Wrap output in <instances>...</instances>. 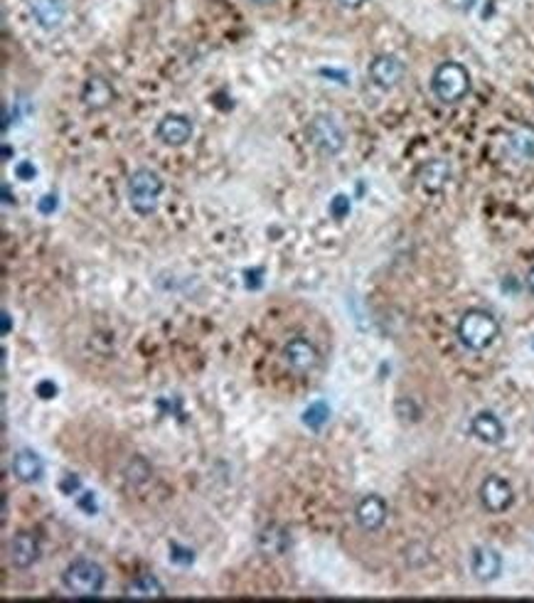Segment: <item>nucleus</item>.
<instances>
[{"label":"nucleus","mask_w":534,"mask_h":603,"mask_svg":"<svg viewBox=\"0 0 534 603\" xmlns=\"http://www.w3.org/2000/svg\"><path fill=\"white\" fill-rule=\"evenodd\" d=\"M455 335L465 350L482 352L500 338V323L498 318L485 308H468L458 321Z\"/></svg>","instance_id":"f257e3e1"},{"label":"nucleus","mask_w":534,"mask_h":603,"mask_svg":"<svg viewBox=\"0 0 534 603\" xmlns=\"http://www.w3.org/2000/svg\"><path fill=\"white\" fill-rule=\"evenodd\" d=\"M166 190V183L163 177L150 170V168H138L129 176V183H126V197H129V205L131 210L140 217H148L153 212L158 210L160 205V195Z\"/></svg>","instance_id":"f03ea898"},{"label":"nucleus","mask_w":534,"mask_h":603,"mask_svg":"<svg viewBox=\"0 0 534 603\" xmlns=\"http://www.w3.org/2000/svg\"><path fill=\"white\" fill-rule=\"evenodd\" d=\"M471 72L465 70L461 62H441L431 74V91L441 104H458L471 94Z\"/></svg>","instance_id":"7ed1b4c3"},{"label":"nucleus","mask_w":534,"mask_h":603,"mask_svg":"<svg viewBox=\"0 0 534 603\" xmlns=\"http://www.w3.org/2000/svg\"><path fill=\"white\" fill-rule=\"evenodd\" d=\"M106 574L97 561L74 560L62 574V586L77 598H91L104 591Z\"/></svg>","instance_id":"20e7f679"},{"label":"nucleus","mask_w":534,"mask_h":603,"mask_svg":"<svg viewBox=\"0 0 534 603\" xmlns=\"http://www.w3.org/2000/svg\"><path fill=\"white\" fill-rule=\"evenodd\" d=\"M306 136L310 140V146L320 153V156L333 158L338 153H342L345 143H348V136H345V129L340 126V121L330 114H318L308 121Z\"/></svg>","instance_id":"39448f33"},{"label":"nucleus","mask_w":534,"mask_h":603,"mask_svg":"<svg viewBox=\"0 0 534 603\" xmlns=\"http://www.w3.org/2000/svg\"><path fill=\"white\" fill-rule=\"evenodd\" d=\"M478 498H481V505L485 512L502 515V512H508L512 502H515V490H512L510 481H505L502 475H488V478L481 483Z\"/></svg>","instance_id":"423d86ee"},{"label":"nucleus","mask_w":534,"mask_h":603,"mask_svg":"<svg viewBox=\"0 0 534 603\" xmlns=\"http://www.w3.org/2000/svg\"><path fill=\"white\" fill-rule=\"evenodd\" d=\"M318 348L308 338H291L286 345H283V362L291 372L296 375H308L318 368Z\"/></svg>","instance_id":"0eeeda50"},{"label":"nucleus","mask_w":534,"mask_h":603,"mask_svg":"<svg viewBox=\"0 0 534 603\" xmlns=\"http://www.w3.org/2000/svg\"><path fill=\"white\" fill-rule=\"evenodd\" d=\"M367 74L369 81L377 89L389 91V89H395L402 81L404 74H406V67H404V62L396 54H377L375 60L369 62Z\"/></svg>","instance_id":"6e6552de"},{"label":"nucleus","mask_w":534,"mask_h":603,"mask_svg":"<svg viewBox=\"0 0 534 603\" xmlns=\"http://www.w3.org/2000/svg\"><path fill=\"white\" fill-rule=\"evenodd\" d=\"M386 515H389V507H386V500L377 493H369L365 498H359V502L355 505V522H358L359 530L365 532H377L382 530L386 522Z\"/></svg>","instance_id":"1a4fd4ad"},{"label":"nucleus","mask_w":534,"mask_h":603,"mask_svg":"<svg viewBox=\"0 0 534 603\" xmlns=\"http://www.w3.org/2000/svg\"><path fill=\"white\" fill-rule=\"evenodd\" d=\"M451 177H453V168H451L446 158H431V160H426V163L419 168V173H416L419 187L429 195L443 193L446 185L451 183Z\"/></svg>","instance_id":"9d476101"},{"label":"nucleus","mask_w":534,"mask_h":603,"mask_svg":"<svg viewBox=\"0 0 534 603\" xmlns=\"http://www.w3.org/2000/svg\"><path fill=\"white\" fill-rule=\"evenodd\" d=\"M193 121L183 114H167L163 116L156 126V136L163 146L170 148H180L187 140L193 139Z\"/></svg>","instance_id":"9b49d317"},{"label":"nucleus","mask_w":534,"mask_h":603,"mask_svg":"<svg viewBox=\"0 0 534 603\" xmlns=\"http://www.w3.org/2000/svg\"><path fill=\"white\" fill-rule=\"evenodd\" d=\"M471 574L481 584H491L502 574V557L492 547H475L471 551Z\"/></svg>","instance_id":"f8f14e48"},{"label":"nucleus","mask_w":534,"mask_h":603,"mask_svg":"<svg viewBox=\"0 0 534 603\" xmlns=\"http://www.w3.org/2000/svg\"><path fill=\"white\" fill-rule=\"evenodd\" d=\"M43 547L33 532H18L8 544V560L15 569H30L40 560Z\"/></svg>","instance_id":"ddd939ff"},{"label":"nucleus","mask_w":534,"mask_h":603,"mask_svg":"<svg viewBox=\"0 0 534 603\" xmlns=\"http://www.w3.org/2000/svg\"><path fill=\"white\" fill-rule=\"evenodd\" d=\"M81 104L87 106L89 111H104L114 104V87L111 81L101 74H91L81 87Z\"/></svg>","instance_id":"4468645a"},{"label":"nucleus","mask_w":534,"mask_h":603,"mask_svg":"<svg viewBox=\"0 0 534 603\" xmlns=\"http://www.w3.org/2000/svg\"><path fill=\"white\" fill-rule=\"evenodd\" d=\"M471 434L485 446H498L505 441V426L492 411H478L471 419Z\"/></svg>","instance_id":"2eb2a0df"},{"label":"nucleus","mask_w":534,"mask_h":603,"mask_svg":"<svg viewBox=\"0 0 534 603\" xmlns=\"http://www.w3.org/2000/svg\"><path fill=\"white\" fill-rule=\"evenodd\" d=\"M30 15L40 30H57L67 18V5L62 0H30Z\"/></svg>","instance_id":"dca6fc26"},{"label":"nucleus","mask_w":534,"mask_h":603,"mask_svg":"<svg viewBox=\"0 0 534 603\" xmlns=\"http://www.w3.org/2000/svg\"><path fill=\"white\" fill-rule=\"evenodd\" d=\"M291 547V534L283 525H266L259 530L256 534V550L262 551L263 557H281L286 554V550Z\"/></svg>","instance_id":"f3484780"},{"label":"nucleus","mask_w":534,"mask_h":603,"mask_svg":"<svg viewBox=\"0 0 534 603\" xmlns=\"http://www.w3.org/2000/svg\"><path fill=\"white\" fill-rule=\"evenodd\" d=\"M10 471L18 478L20 483H37L43 478L44 464L43 458L35 454V451H18L13 455V464H10Z\"/></svg>","instance_id":"a211bd4d"},{"label":"nucleus","mask_w":534,"mask_h":603,"mask_svg":"<svg viewBox=\"0 0 534 603\" xmlns=\"http://www.w3.org/2000/svg\"><path fill=\"white\" fill-rule=\"evenodd\" d=\"M508 153L517 163L534 160V131L532 129H517L508 136Z\"/></svg>","instance_id":"6ab92c4d"},{"label":"nucleus","mask_w":534,"mask_h":603,"mask_svg":"<svg viewBox=\"0 0 534 603\" xmlns=\"http://www.w3.org/2000/svg\"><path fill=\"white\" fill-rule=\"evenodd\" d=\"M126 596L129 598H163L166 596V586L160 584L156 577L143 574V577H136L131 584L126 586Z\"/></svg>","instance_id":"aec40b11"},{"label":"nucleus","mask_w":534,"mask_h":603,"mask_svg":"<svg viewBox=\"0 0 534 603\" xmlns=\"http://www.w3.org/2000/svg\"><path fill=\"white\" fill-rule=\"evenodd\" d=\"M328 416H330V409H328V404L325 402H316L310 404L306 409V414H303V421H306V426L310 428H320L328 421Z\"/></svg>","instance_id":"412c9836"},{"label":"nucleus","mask_w":534,"mask_h":603,"mask_svg":"<svg viewBox=\"0 0 534 603\" xmlns=\"http://www.w3.org/2000/svg\"><path fill=\"white\" fill-rule=\"evenodd\" d=\"M328 210H330L333 219L340 222V219H345L350 215V197H348V195H335L333 200H330V207H328Z\"/></svg>","instance_id":"4be33fe9"},{"label":"nucleus","mask_w":534,"mask_h":603,"mask_svg":"<svg viewBox=\"0 0 534 603\" xmlns=\"http://www.w3.org/2000/svg\"><path fill=\"white\" fill-rule=\"evenodd\" d=\"M18 176L23 180H33L35 177V168L30 166V163H23V166H18Z\"/></svg>","instance_id":"5701e85b"},{"label":"nucleus","mask_w":534,"mask_h":603,"mask_svg":"<svg viewBox=\"0 0 534 603\" xmlns=\"http://www.w3.org/2000/svg\"><path fill=\"white\" fill-rule=\"evenodd\" d=\"M451 5L455 10H461V13H468L475 5V0H451Z\"/></svg>","instance_id":"b1692460"},{"label":"nucleus","mask_w":534,"mask_h":603,"mask_svg":"<svg viewBox=\"0 0 534 603\" xmlns=\"http://www.w3.org/2000/svg\"><path fill=\"white\" fill-rule=\"evenodd\" d=\"M338 3H340V8L345 10H359L367 0H338Z\"/></svg>","instance_id":"393cba45"},{"label":"nucleus","mask_w":534,"mask_h":603,"mask_svg":"<svg viewBox=\"0 0 534 603\" xmlns=\"http://www.w3.org/2000/svg\"><path fill=\"white\" fill-rule=\"evenodd\" d=\"M37 392H40V397H43V399H52V394L57 392V389H54V385H50V382H43Z\"/></svg>","instance_id":"a878e982"},{"label":"nucleus","mask_w":534,"mask_h":603,"mask_svg":"<svg viewBox=\"0 0 534 603\" xmlns=\"http://www.w3.org/2000/svg\"><path fill=\"white\" fill-rule=\"evenodd\" d=\"M43 205H40V210H43V212H52L54 210V207H57V202H54V200H57V197H54V195H47V197H43Z\"/></svg>","instance_id":"bb28decb"},{"label":"nucleus","mask_w":534,"mask_h":603,"mask_svg":"<svg viewBox=\"0 0 534 603\" xmlns=\"http://www.w3.org/2000/svg\"><path fill=\"white\" fill-rule=\"evenodd\" d=\"M525 283H527V291H529V293H532V296H534V263H532V266H529V272H527Z\"/></svg>","instance_id":"cd10ccee"},{"label":"nucleus","mask_w":534,"mask_h":603,"mask_svg":"<svg viewBox=\"0 0 534 603\" xmlns=\"http://www.w3.org/2000/svg\"><path fill=\"white\" fill-rule=\"evenodd\" d=\"M10 330V315L3 313V332Z\"/></svg>","instance_id":"c85d7f7f"},{"label":"nucleus","mask_w":534,"mask_h":603,"mask_svg":"<svg viewBox=\"0 0 534 603\" xmlns=\"http://www.w3.org/2000/svg\"><path fill=\"white\" fill-rule=\"evenodd\" d=\"M252 3H256V5H269V3H273V0H252Z\"/></svg>","instance_id":"c756f323"}]
</instances>
